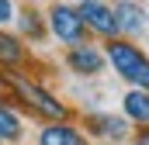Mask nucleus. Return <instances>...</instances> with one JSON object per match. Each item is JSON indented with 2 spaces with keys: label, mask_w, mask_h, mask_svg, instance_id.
Instances as JSON below:
<instances>
[{
  "label": "nucleus",
  "mask_w": 149,
  "mask_h": 145,
  "mask_svg": "<svg viewBox=\"0 0 149 145\" xmlns=\"http://www.w3.org/2000/svg\"><path fill=\"white\" fill-rule=\"evenodd\" d=\"M104 55H108L111 69L118 72L121 79H128V83L139 86V90H149V55L139 45L121 41V38H111L108 48H104Z\"/></svg>",
  "instance_id": "f257e3e1"
},
{
  "label": "nucleus",
  "mask_w": 149,
  "mask_h": 145,
  "mask_svg": "<svg viewBox=\"0 0 149 145\" xmlns=\"http://www.w3.org/2000/svg\"><path fill=\"white\" fill-rule=\"evenodd\" d=\"M10 17H14V3L0 0V24H10Z\"/></svg>",
  "instance_id": "ddd939ff"
},
{
  "label": "nucleus",
  "mask_w": 149,
  "mask_h": 145,
  "mask_svg": "<svg viewBox=\"0 0 149 145\" xmlns=\"http://www.w3.org/2000/svg\"><path fill=\"white\" fill-rule=\"evenodd\" d=\"M38 145H87V138L73 124H45L38 131Z\"/></svg>",
  "instance_id": "6e6552de"
},
{
  "label": "nucleus",
  "mask_w": 149,
  "mask_h": 145,
  "mask_svg": "<svg viewBox=\"0 0 149 145\" xmlns=\"http://www.w3.org/2000/svg\"><path fill=\"white\" fill-rule=\"evenodd\" d=\"M49 28H52V35L59 38L63 45H70V48L87 41V24H83V17H80V7L56 3V7L49 10Z\"/></svg>",
  "instance_id": "f03ea898"
},
{
  "label": "nucleus",
  "mask_w": 149,
  "mask_h": 145,
  "mask_svg": "<svg viewBox=\"0 0 149 145\" xmlns=\"http://www.w3.org/2000/svg\"><path fill=\"white\" fill-rule=\"evenodd\" d=\"M135 145H149V124L139 128V135H135Z\"/></svg>",
  "instance_id": "4468645a"
},
{
  "label": "nucleus",
  "mask_w": 149,
  "mask_h": 145,
  "mask_svg": "<svg viewBox=\"0 0 149 145\" xmlns=\"http://www.w3.org/2000/svg\"><path fill=\"white\" fill-rule=\"evenodd\" d=\"M80 3H90V0H80Z\"/></svg>",
  "instance_id": "2eb2a0df"
},
{
  "label": "nucleus",
  "mask_w": 149,
  "mask_h": 145,
  "mask_svg": "<svg viewBox=\"0 0 149 145\" xmlns=\"http://www.w3.org/2000/svg\"><path fill=\"white\" fill-rule=\"evenodd\" d=\"M87 124H90V131L94 135H104V138H125L128 135V124L121 121V117H114V114H97V117H87Z\"/></svg>",
  "instance_id": "1a4fd4ad"
},
{
  "label": "nucleus",
  "mask_w": 149,
  "mask_h": 145,
  "mask_svg": "<svg viewBox=\"0 0 149 145\" xmlns=\"http://www.w3.org/2000/svg\"><path fill=\"white\" fill-rule=\"evenodd\" d=\"M80 17L87 24V31L101 38H118V17H114V7H108L104 0H90V3H80Z\"/></svg>",
  "instance_id": "20e7f679"
},
{
  "label": "nucleus",
  "mask_w": 149,
  "mask_h": 145,
  "mask_svg": "<svg viewBox=\"0 0 149 145\" xmlns=\"http://www.w3.org/2000/svg\"><path fill=\"white\" fill-rule=\"evenodd\" d=\"M21 131H24L21 117H17L10 107H3V104H0V138H3V142H17V138H21Z\"/></svg>",
  "instance_id": "9b49d317"
},
{
  "label": "nucleus",
  "mask_w": 149,
  "mask_h": 145,
  "mask_svg": "<svg viewBox=\"0 0 149 145\" xmlns=\"http://www.w3.org/2000/svg\"><path fill=\"white\" fill-rule=\"evenodd\" d=\"M21 31L31 38V41H42L45 24H42V17H35V10H21Z\"/></svg>",
  "instance_id": "f8f14e48"
},
{
  "label": "nucleus",
  "mask_w": 149,
  "mask_h": 145,
  "mask_svg": "<svg viewBox=\"0 0 149 145\" xmlns=\"http://www.w3.org/2000/svg\"><path fill=\"white\" fill-rule=\"evenodd\" d=\"M121 110H125L128 121H135V124H149V90L132 86V90L121 97Z\"/></svg>",
  "instance_id": "0eeeda50"
},
{
  "label": "nucleus",
  "mask_w": 149,
  "mask_h": 145,
  "mask_svg": "<svg viewBox=\"0 0 149 145\" xmlns=\"http://www.w3.org/2000/svg\"><path fill=\"white\" fill-rule=\"evenodd\" d=\"M24 59V45H21V38L17 35H7V31H0V66H17Z\"/></svg>",
  "instance_id": "9d476101"
},
{
  "label": "nucleus",
  "mask_w": 149,
  "mask_h": 145,
  "mask_svg": "<svg viewBox=\"0 0 149 145\" xmlns=\"http://www.w3.org/2000/svg\"><path fill=\"white\" fill-rule=\"evenodd\" d=\"M14 86H17V93L24 97V104L35 110V114H42V117H49V121H66V104L59 100V97H52L45 86H38V83H28V79H10Z\"/></svg>",
  "instance_id": "7ed1b4c3"
},
{
  "label": "nucleus",
  "mask_w": 149,
  "mask_h": 145,
  "mask_svg": "<svg viewBox=\"0 0 149 145\" xmlns=\"http://www.w3.org/2000/svg\"><path fill=\"white\" fill-rule=\"evenodd\" d=\"M114 17H118V31L121 35H142L149 24L146 10L135 3V0H118L114 3Z\"/></svg>",
  "instance_id": "423d86ee"
},
{
  "label": "nucleus",
  "mask_w": 149,
  "mask_h": 145,
  "mask_svg": "<svg viewBox=\"0 0 149 145\" xmlns=\"http://www.w3.org/2000/svg\"><path fill=\"white\" fill-rule=\"evenodd\" d=\"M104 62H108V55L101 52V48H94V45H73L70 52H66V66L76 72V76H97V72L104 69Z\"/></svg>",
  "instance_id": "39448f33"
}]
</instances>
